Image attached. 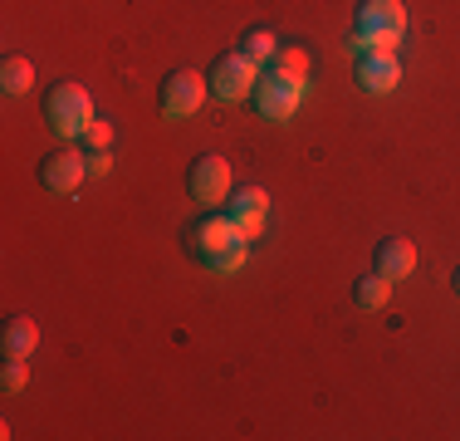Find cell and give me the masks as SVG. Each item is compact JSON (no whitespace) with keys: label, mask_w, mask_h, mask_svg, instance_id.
<instances>
[{"label":"cell","mask_w":460,"mask_h":441,"mask_svg":"<svg viewBox=\"0 0 460 441\" xmlns=\"http://www.w3.org/2000/svg\"><path fill=\"white\" fill-rule=\"evenodd\" d=\"M45 118L59 138H84V128L93 123V98L84 84H54L49 98H45Z\"/></svg>","instance_id":"1"},{"label":"cell","mask_w":460,"mask_h":441,"mask_svg":"<svg viewBox=\"0 0 460 441\" xmlns=\"http://www.w3.org/2000/svg\"><path fill=\"white\" fill-rule=\"evenodd\" d=\"M245 54L255 64H265V59H275V54H279V44H275L270 30H250V35H245Z\"/></svg>","instance_id":"16"},{"label":"cell","mask_w":460,"mask_h":441,"mask_svg":"<svg viewBox=\"0 0 460 441\" xmlns=\"http://www.w3.org/2000/svg\"><path fill=\"white\" fill-rule=\"evenodd\" d=\"M206 74H196V69H177L167 84H162V113L167 118H191L196 108L206 104Z\"/></svg>","instance_id":"4"},{"label":"cell","mask_w":460,"mask_h":441,"mask_svg":"<svg viewBox=\"0 0 460 441\" xmlns=\"http://www.w3.org/2000/svg\"><path fill=\"white\" fill-rule=\"evenodd\" d=\"M353 300H358V309H387L392 280H387V274H367V280L353 284Z\"/></svg>","instance_id":"13"},{"label":"cell","mask_w":460,"mask_h":441,"mask_svg":"<svg viewBox=\"0 0 460 441\" xmlns=\"http://www.w3.org/2000/svg\"><path fill=\"white\" fill-rule=\"evenodd\" d=\"M25 382H30L25 358H5V368H0V388H5V392H20Z\"/></svg>","instance_id":"18"},{"label":"cell","mask_w":460,"mask_h":441,"mask_svg":"<svg viewBox=\"0 0 460 441\" xmlns=\"http://www.w3.org/2000/svg\"><path fill=\"white\" fill-rule=\"evenodd\" d=\"M84 142H89V148H113V128H108L103 118H93V123L84 128Z\"/></svg>","instance_id":"19"},{"label":"cell","mask_w":460,"mask_h":441,"mask_svg":"<svg viewBox=\"0 0 460 441\" xmlns=\"http://www.w3.org/2000/svg\"><path fill=\"white\" fill-rule=\"evenodd\" d=\"M206 84H211V94L221 98V104H240V98L255 94V84H260V64L250 59L245 50L221 54V59L211 64V74H206Z\"/></svg>","instance_id":"2"},{"label":"cell","mask_w":460,"mask_h":441,"mask_svg":"<svg viewBox=\"0 0 460 441\" xmlns=\"http://www.w3.org/2000/svg\"><path fill=\"white\" fill-rule=\"evenodd\" d=\"M191 196L201 206H221L230 196V162L216 158V152H206V158L191 162Z\"/></svg>","instance_id":"5"},{"label":"cell","mask_w":460,"mask_h":441,"mask_svg":"<svg viewBox=\"0 0 460 441\" xmlns=\"http://www.w3.org/2000/svg\"><path fill=\"white\" fill-rule=\"evenodd\" d=\"M275 74H284V79H294V84L309 88V54L294 50V44H284V50L275 54Z\"/></svg>","instance_id":"14"},{"label":"cell","mask_w":460,"mask_h":441,"mask_svg":"<svg viewBox=\"0 0 460 441\" xmlns=\"http://www.w3.org/2000/svg\"><path fill=\"white\" fill-rule=\"evenodd\" d=\"M113 172V148H93L89 152V176H108Z\"/></svg>","instance_id":"20"},{"label":"cell","mask_w":460,"mask_h":441,"mask_svg":"<svg viewBox=\"0 0 460 441\" xmlns=\"http://www.w3.org/2000/svg\"><path fill=\"white\" fill-rule=\"evenodd\" d=\"M235 240H245V236H240V226L230 216H206L201 226H196V250H201V256H216V250L235 246ZM245 246H250V240H245Z\"/></svg>","instance_id":"11"},{"label":"cell","mask_w":460,"mask_h":441,"mask_svg":"<svg viewBox=\"0 0 460 441\" xmlns=\"http://www.w3.org/2000/svg\"><path fill=\"white\" fill-rule=\"evenodd\" d=\"M30 84H35V64L30 59H5L0 64V88H5V94H30Z\"/></svg>","instance_id":"15"},{"label":"cell","mask_w":460,"mask_h":441,"mask_svg":"<svg viewBox=\"0 0 460 441\" xmlns=\"http://www.w3.org/2000/svg\"><path fill=\"white\" fill-rule=\"evenodd\" d=\"M0 348H5V358H30L40 348V324L30 314H15L5 324V334H0Z\"/></svg>","instance_id":"12"},{"label":"cell","mask_w":460,"mask_h":441,"mask_svg":"<svg viewBox=\"0 0 460 441\" xmlns=\"http://www.w3.org/2000/svg\"><path fill=\"white\" fill-rule=\"evenodd\" d=\"M358 30L363 35H397L407 30V10H402V0H363L358 5Z\"/></svg>","instance_id":"7"},{"label":"cell","mask_w":460,"mask_h":441,"mask_svg":"<svg viewBox=\"0 0 460 441\" xmlns=\"http://www.w3.org/2000/svg\"><path fill=\"white\" fill-rule=\"evenodd\" d=\"M416 270V246L407 236H392L377 246V274H387V280H407Z\"/></svg>","instance_id":"10"},{"label":"cell","mask_w":460,"mask_h":441,"mask_svg":"<svg viewBox=\"0 0 460 441\" xmlns=\"http://www.w3.org/2000/svg\"><path fill=\"white\" fill-rule=\"evenodd\" d=\"M265 216H270V196L260 186H245V192H230V220L240 226V236L255 240L265 230Z\"/></svg>","instance_id":"8"},{"label":"cell","mask_w":460,"mask_h":441,"mask_svg":"<svg viewBox=\"0 0 460 441\" xmlns=\"http://www.w3.org/2000/svg\"><path fill=\"white\" fill-rule=\"evenodd\" d=\"M299 98H304V84H294V79H284V74H260V84H255V104H260V118H270V123H289L294 118V108H299Z\"/></svg>","instance_id":"3"},{"label":"cell","mask_w":460,"mask_h":441,"mask_svg":"<svg viewBox=\"0 0 460 441\" xmlns=\"http://www.w3.org/2000/svg\"><path fill=\"white\" fill-rule=\"evenodd\" d=\"M358 84H363V94H392V88L402 84L397 54H363V64H358Z\"/></svg>","instance_id":"9"},{"label":"cell","mask_w":460,"mask_h":441,"mask_svg":"<svg viewBox=\"0 0 460 441\" xmlns=\"http://www.w3.org/2000/svg\"><path fill=\"white\" fill-rule=\"evenodd\" d=\"M206 265H211V270H221V274H235L240 265H245V240H235V246H226V250H216V256H206Z\"/></svg>","instance_id":"17"},{"label":"cell","mask_w":460,"mask_h":441,"mask_svg":"<svg viewBox=\"0 0 460 441\" xmlns=\"http://www.w3.org/2000/svg\"><path fill=\"white\" fill-rule=\"evenodd\" d=\"M456 290H460V270H456Z\"/></svg>","instance_id":"21"},{"label":"cell","mask_w":460,"mask_h":441,"mask_svg":"<svg viewBox=\"0 0 460 441\" xmlns=\"http://www.w3.org/2000/svg\"><path fill=\"white\" fill-rule=\"evenodd\" d=\"M84 176H89V158L74 152V148L54 152V158H45V167H40V182H45L54 196H74Z\"/></svg>","instance_id":"6"}]
</instances>
